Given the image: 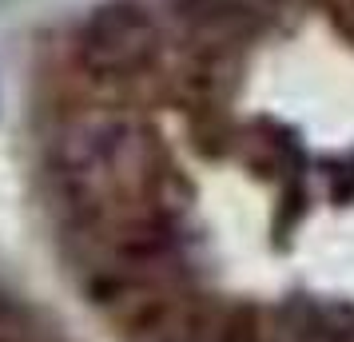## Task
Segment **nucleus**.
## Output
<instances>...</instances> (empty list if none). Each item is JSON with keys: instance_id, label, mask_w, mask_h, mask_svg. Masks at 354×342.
<instances>
[{"instance_id": "1", "label": "nucleus", "mask_w": 354, "mask_h": 342, "mask_svg": "<svg viewBox=\"0 0 354 342\" xmlns=\"http://www.w3.org/2000/svg\"><path fill=\"white\" fill-rule=\"evenodd\" d=\"M76 52H80V64L88 72H96L104 80H124V76L144 72L156 60L160 24L140 4L115 0L84 20L80 36H76Z\"/></svg>"}, {"instance_id": "4", "label": "nucleus", "mask_w": 354, "mask_h": 342, "mask_svg": "<svg viewBox=\"0 0 354 342\" xmlns=\"http://www.w3.org/2000/svg\"><path fill=\"white\" fill-rule=\"evenodd\" d=\"M179 342H227V339H211V334H192V339H179Z\"/></svg>"}, {"instance_id": "2", "label": "nucleus", "mask_w": 354, "mask_h": 342, "mask_svg": "<svg viewBox=\"0 0 354 342\" xmlns=\"http://www.w3.org/2000/svg\"><path fill=\"white\" fill-rule=\"evenodd\" d=\"M128 147V131L124 124H112V120H84V124H72L60 140V163L68 167L72 180H92V175H104L120 151Z\"/></svg>"}, {"instance_id": "3", "label": "nucleus", "mask_w": 354, "mask_h": 342, "mask_svg": "<svg viewBox=\"0 0 354 342\" xmlns=\"http://www.w3.org/2000/svg\"><path fill=\"white\" fill-rule=\"evenodd\" d=\"M179 17L192 28L215 40H235L259 28L263 20V4L259 0H176Z\"/></svg>"}]
</instances>
